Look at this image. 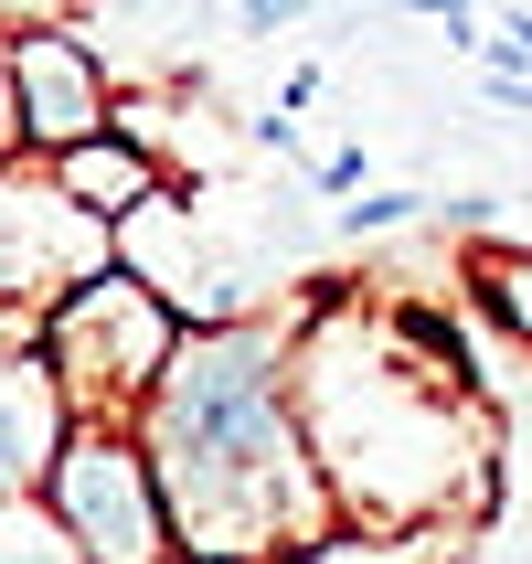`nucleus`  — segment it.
Masks as SVG:
<instances>
[{
  "instance_id": "2",
  "label": "nucleus",
  "mask_w": 532,
  "mask_h": 564,
  "mask_svg": "<svg viewBox=\"0 0 532 564\" xmlns=\"http://www.w3.org/2000/svg\"><path fill=\"white\" fill-rule=\"evenodd\" d=\"M287 362H298V319H278V310L192 319L160 394L139 405L182 564L298 554V543L330 533V479H319L310 437H298Z\"/></svg>"
},
{
  "instance_id": "9",
  "label": "nucleus",
  "mask_w": 532,
  "mask_h": 564,
  "mask_svg": "<svg viewBox=\"0 0 532 564\" xmlns=\"http://www.w3.org/2000/svg\"><path fill=\"white\" fill-rule=\"evenodd\" d=\"M405 543H426V533H351V522H330L319 543H298V564H437V554H405Z\"/></svg>"
},
{
  "instance_id": "8",
  "label": "nucleus",
  "mask_w": 532,
  "mask_h": 564,
  "mask_svg": "<svg viewBox=\"0 0 532 564\" xmlns=\"http://www.w3.org/2000/svg\"><path fill=\"white\" fill-rule=\"evenodd\" d=\"M469 299L532 351V246H469Z\"/></svg>"
},
{
  "instance_id": "14",
  "label": "nucleus",
  "mask_w": 532,
  "mask_h": 564,
  "mask_svg": "<svg viewBox=\"0 0 532 564\" xmlns=\"http://www.w3.org/2000/svg\"><path fill=\"white\" fill-rule=\"evenodd\" d=\"M501 54H511V64H532V11H511V22H501Z\"/></svg>"
},
{
  "instance_id": "4",
  "label": "nucleus",
  "mask_w": 532,
  "mask_h": 564,
  "mask_svg": "<svg viewBox=\"0 0 532 564\" xmlns=\"http://www.w3.org/2000/svg\"><path fill=\"white\" fill-rule=\"evenodd\" d=\"M43 511L75 564H182L171 501H160V458L139 437V415H75L43 479Z\"/></svg>"
},
{
  "instance_id": "6",
  "label": "nucleus",
  "mask_w": 532,
  "mask_h": 564,
  "mask_svg": "<svg viewBox=\"0 0 532 564\" xmlns=\"http://www.w3.org/2000/svg\"><path fill=\"white\" fill-rule=\"evenodd\" d=\"M0 64H11V107H22L32 160H54V150H75V139H107V128H118V75H107V54H96L75 22L22 32Z\"/></svg>"
},
{
  "instance_id": "7",
  "label": "nucleus",
  "mask_w": 532,
  "mask_h": 564,
  "mask_svg": "<svg viewBox=\"0 0 532 564\" xmlns=\"http://www.w3.org/2000/svg\"><path fill=\"white\" fill-rule=\"evenodd\" d=\"M43 171H54V192H64V203H86V214H96V224H118V235L182 192V171H171L160 150H139L128 128H107V139H75V150H54Z\"/></svg>"
},
{
  "instance_id": "1",
  "label": "nucleus",
  "mask_w": 532,
  "mask_h": 564,
  "mask_svg": "<svg viewBox=\"0 0 532 564\" xmlns=\"http://www.w3.org/2000/svg\"><path fill=\"white\" fill-rule=\"evenodd\" d=\"M287 405L330 479V522L351 533H458V522H490L501 501V447H490L479 383L415 362L373 299H351V278L310 288Z\"/></svg>"
},
{
  "instance_id": "3",
  "label": "nucleus",
  "mask_w": 532,
  "mask_h": 564,
  "mask_svg": "<svg viewBox=\"0 0 532 564\" xmlns=\"http://www.w3.org/2000/svg\"><path fill=\"white\" fill-rule=\"evenodd\" d=\"M182 330L192 319L118 256V267H96L86 288H64L54 310H43V362H54L75 415H139L160 394V373H171Z\"/></svg>"
},
{
  "instance_id": "12",
  "label": "nucleus",
  "mask_w": 532,
  "mask_h": 564,
  "mask_svg": "<svg viewBox=\"0 0 532 564\" xmlns=\"http://www.w3.org/2000/svg\"><path fill=\"white\" fill-rule=\"evenodd\" d=\"M11 160H32V139H22V107H11V64H0V171Z\"/></svg>"
},
{
  "instance_id": "10",
  "label": "nucleus",
  "mask_w": 532,
  "mask_h": 564,
  "mask_svg": "<svg viewBox=\"0 0 532 564\" xmlns=\"http://www.w3.org/2000/svg\"><path fill=\"white\" fill-rule=\"evenodd\" d=\"M415 214H426V192H362V203H341V235L373 246V235H405Z\"/></svg>"
},
{
  "instance_id": "11",
  "label": "nucleus",
  "mask_w": 532,
  "mask_h": 564,
  "mask_svg": "<svg viewBox=\"0 0 532 564\" xmlns=\"http://www.w3.org/2000/svg\"><path fill=\"white\" fill-rule=\"evenodd\" d=\"M64 22V0H0V54L22 43V32H54Z\"/></svg>"
},
{
  "instance_id": "5",
  "label": "nucleus",
  "mask_w": 532,
  "mask_h": 564,
  "mask_svg": "<svg viewBox=\"0 0 532 564\" xmlns=\"http://www.w3.org/2000/svg\"><path fill=\"white\" fill-rule=\"evenodd\" d=\"M96 267H118V224H96L86 203H64L54 171H0V310L43 319L64 288H86Z\"/></svg>"
},
{
  "instance_id": "13",
  "label": "nucleus",
  "mask_w": 532,
  "mask_h": 564,
  "mask_svg": "<svg viewBox=\"0 0 532 564\" xmlns=\"http://www.w3.org/2000/svg\"><path fill=\"white\" fill-rule=\"evenodd\" d=\"M224 11H235V22H246V32H267V22H287L298 0H224Z\"/></svg>"
}]
</instances>
